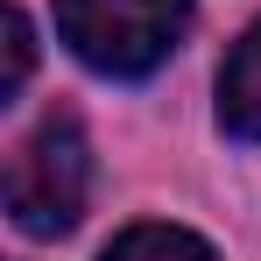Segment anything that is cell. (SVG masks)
<instances>
[{
  "label": "cell",
  "instance_id": "obj_1",
  "mask_svg": "<svg viewBox=\"0 0 261 261\" xmlns=\"http://www.w3.org/2000/svg\"><path fill=\"white\" fill-rule=\"evenodd\" d=\"M191 29V0H57V36L99 78H148Z\"/></svg>",
  "mask_w": 261,
  "mask_h": 261
},
{
  "label": "cell",
  "instance_id": "obj_2",
  "mask_svg": "<svg viewBox=\"0 0 261 261\" xmlns=\"http://www.w3.org/2000/svg\"><path fill=\"white\" fill-rule=\"evenodd\" d=\"M85 198H92L85 127L71 113H49L43 127L7 155V219L29 240H57V233H71L85 219Z\"/></svg>",
  "mask_w": 261,
  "mask_h": 261
},
{
  "label": "cell",
  "instance_id": "obj_3",
  "mask_svg": "<svg viewBox=\"0 0 261 261\" xmlns=\"http://www.w3.org/2000/svg\"><path fill=\"white\" fill-rule=\"evenodd\" d=\"M219 127L240 141H261V21L233 43L226 71H219Z\"/></svg>",
  "mask_w": 261,
  "mask_h": 261
},
{
  "label": "cell",
  "instance_id": "obj_4",
  "mask_svg": "<svg viewBox=\"0 0 261 261\" xmlns=\"http://www.w3.org/2000/svg\"><path fill=\"white\" fill-rule=\"evenodd\" d=\"M99 261H219L191 226H127Z\"/></svg>",
  "mask_w": 261,
  "mask_h": 261
},
{
  "label": "cell",
  "instance_id": "obj_5",
  "mask_svg": "<svg viewBox=\"0 0 261 261\" xmlns=\"http://www.w3.org/2000/svg\"><path fill=\"white\" fill-rule=\"evenodd\" d=\"M0 36H7V71H0V99H14V92L29 85V64H36V36H29V14H21V7H7V14H0Z\"/></svg>",
  "mask_w": 261,
  "mask_h": 261
}]
</instances>
